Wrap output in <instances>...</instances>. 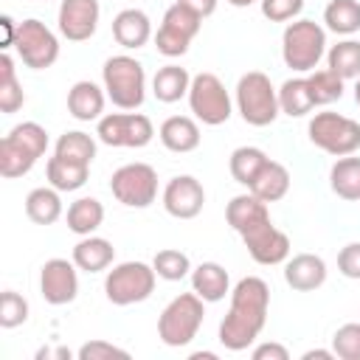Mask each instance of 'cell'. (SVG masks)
Returning <instances> with one entry per match:
<instances>
[{
    "instance_id": "45",
    "label": "cell",
    "mask_w": 360,
    "mask_h": 360,
    "mask_svg": "<svg viewBox=\"0 0 360 360\" xmlns=\"http://www.w3.org/2000/svg\"><path fill=\"white\" fill-rule=\"evenodd\" d=\"M250 357H253V360H290V352H287V346L270 340V343H259V346L250 352Z\"/></svg>"
},
{
    "instance_id": "20",
    "label": "cell",
    "mask_w": 360,
    "mask_h": 360,
    "mask_svg": "<svg viewBox=\"0 0 360 360\" xmlns=\"http://www.w3.org/2000/svg\"><path fill=\"white\" fill-rule=\"evenodd\" d=\"M191 290L205 304H217L231 295V276L219 262H200L197 267H191Z\"/></svg>"
},
{
    "instance_id": "25",
    "label": "cell",
    "mask_w": 360,
    "mask_h": 360,
    "mask_svg": "<svg viewBox=\"0 0 360 360\" xmlns=\"http://www.w3.org/2000/svg\"><path fill=\"white\" fill-rule=\"evenodd\" d=\"M188 87H191V73L180 65H163L152 76V93L163 104L180 101L183 96H188Z\"/></svg>"
},
{
    "instance_id": "34",
    "label": "cell",
    "mask_w": 360,
    "mask_h": 360,
    "mask_svg": "<svg viewBox=\"0 0 360 360\" xmlns=\"http://www.w3.org/2000/svg\"><path fill=\"white\" fill-rule=\"evenodd\" d=\"M53 155L65 158V160H73V163H84L90 166L93 158H96V138L82 132V129H68L56 138V146H53Z\"/></svg>"
},
{
    "instance_id": "41",
    "label": "cell",
    "mask_w": 360,
    "mask_h": 360,
    "mask_svg": "<svg viewBox=\"0 0 360 360\" xmlns=\"http://www.w3.org/2000/svg\"><path fill=\"white\" fill-rule=\"evenodd\" d=\"M332 352L340 360H360V323H343L332 335Z\"/></svg>"
},
{
    "instance_id": "19",
    "label": "cell",
    "mask_w": 360,
    "mask_h": 360,
    "mask_svg": "<svg viewBox=\"0 0 360 360\" xmlns=\"http://www.w3.org/2000/svg\"><path fill=\"white\" fill-rule=\"evenodd\" d=\"M104 104H107L104 87H98L90 79H82L68 90V112L76 121H98L104 115Z\"/></svg>"
},
{
    "instance_id": "27",
    "label": "cell",
    "mask_w": 360,
    "mask_h": 360,
    "mask_svg": "<svg viewBox=\"0 0 360 360\" xmlns=\"http://www.w3.org/2000/svg\"><path fill=\"white\" fill-rule=\"evenodd\" d=\"M65 219H68V231H73L76 236H90L104 222V205L96 197H79L68 205Z\"/></svg>"
},
{
    "instance_id": "17",
    "label": "cell",
    "mask_w": 360,
    "mask_h": 360,
    "mask_svg": "<svg viewBox=\"0 0 360 360\" xmlns=\"http://www.w3.org/2000/svg\"><path fill=\"white\" fill-rule=\"evenodd\" d=\"M326 262L318 253H295L284 262V281L295 292H312L326 281Z\"/></svg>"
},
{
    "instance_id": "12",
    "label": "cell",
    "mask_w": 360,
    "mask_h": 360,
    "mask_svg": "<svg viewBox=\"0 0 360 360\" xmlns=\"http://www.w3.org/2000/svg\"><path fill=\"white\" fill-rule=\"evenodd\" d=\"M96 135L101 143L115 149H141L155 138V127L143 112H107L98 118Z\"/></svg>"
},
{
    "instance_id": "24",
    "label": "cell",
    "mask_w": 360,
    "mask_h": 360,
    "mask_svg": "<svg viewBox=\"0 0 360 360\" xmlns=\"http://www.w3.org/2000/svg\"><path fill=\"white\" fill-rule=\"evenodd\" d=\"M225 219L236 233H245L248 228L259 225L262 219H270V211H267V202H262L256 194L248 191V194L231 197V202L225 208Z\"/></svg>"
},
{
    "instance_id": "37",
    "label": "cell",
    "mask_w": 360,
    "mask_h": 360,
    "mask_svg": "<svg viewBox=\"0 0 360 360\" xmlns=\"http://www.w3.org/2000/svg\"><path fill=\"white\" fill-rule=\"evenodd\" d=\"M307 84H309V93H312V101L315 107H326L332 101H340L343 98V79L338 73H332L329 68H315L312 73H307Z\"/></svg>"
},
{
    "instance_id": "43",
    "label": "cell",
    "mask_w": 360,
    "mask_h": 360,
    "mask_svg": "<svg viewBox=\"0 0 360 360\" xmlns=\"http://www.w3.org/2000/svg\"><path fill=\"white\" fill-rule=\"evenodd\" d=\"M76 357H79V360H110V357H124V360H127L129 352L121 349V346H115V343H110V340L96 338V340L82 343L79 352H76Z\"/></svg>"
},
{
    "instance_id": "33",
    "label": "cell",
    "mask_w": 360,
    "mask_h": 360,
    "mask_svg": "<svg viewBox=\"0 0 360 360\" xmlns=\"http://www.w3.org/2000/svg\"><path fill=\"white\" fill-rule=\"evenodd\" d=\"M22 104H25V93H22L20 79H17L14 59L3 51V53H0V112H3V115H11V112H17Z\"/></svg>"
},
{
    "instance_id": "51",
    "label": "cell",
    "mask_w": 360,
    "mask_h": 360,
    "mask_svg": "<svg viewBox=\"0 0 360 360\" xmlns=\"http://www.w3.org/2000/svg\"><path fill=\"white\" fill-rule=\"evenodd\" d=\"M45 3H48V0H45Z\"/></svg>"
},
{
    "instance_id": "15",
    "label": "cell",
    "mask_w": 360,
    "mask_h": 360,
    "mask_svg": "<svg viewBox=\"0 0 360 360\" xmlns=\"http://www.w3.org/2000/svg\"><path fill=\"white\" fill-rule=\"evenodd\" d=\"M163 208L174 219H194L205 205V188L194 174H174L163 186Z\"/></svg>"
},
{
    "instance_id": "28",
    "label": "cell",
    "mask_w": 360,
    "mask_h": 360,
    "mask_svg": "<svg viewBox=\"0 0 360 360\" xmlns=\"http://www.w3.org/2000/svg\"><path fill=\"white\" fill-rule=\"evenodd\" d=\"M329 188L340 197V200H360V158L354 155H343L332 163L329 169Z\"/></svg>"
},
{
    "instance_id": "2",
    "label": "cell",
    "mask_w": 360,
    "mask_h": 360,
    "mask_svg": "<svg viewBox=\"0 0 360 360\" xmlns=\"http://www.w3.org/2000/svg\"><path fill=\"white\" fill-rule=\"evenodd\" d=\"M101 87L118 110H138L146 98V70L129 53H115L101 68Z\"/></svg>"
},
{
    "instance_id": "39",
    "label": "cell",
    "mask_w": 360,
    "mask_h": 360,
    "mask_svg": "<svg viewBox=\"0 0 360 360\" xmlns=\"http://www.w3.org/2000/svg\"><path fill=\"white\" fill-rule=\"evenodd\" d=\"M8 138H14L20 146H25L28 152H34L37 158H42L48 152V132L42 124L37 121H22V124H14L8 129Z\"/></svg>"
},
{
    "instance_id": "48",
    "label": "cell",
    "mask_w": 360,
    "mask_h": 360,
    "mask_svg": "<svg viewBox=\"0 0 360 360\" xmlns=\"http://www.w3.org/2000/svg\"><path fill=\"white\" fill-rule=\"evenodd\" d=\"M188 357H191V360H217V354H214V352H191Z\"/></svg>"
},
{
    "instance_id": "46",
    "label": "cell",
    "mask_w": 360,
    "mask_h": 360,
    "mask_svg": "<svg viewBox=\"0 0 360 360\" xmlns=\"http://www.w3.org/2000/svg\"><path fill=\"white\" fill-rule=\"evenodd\" d=\"M177 3H183L186 8H191L197 17H211L214 11H217V0H177Z\"/></svg>"
},
{
    "instance_id": "31",
    "label": "cell",
    "mask_w": 360,
    "mask_h": 360,
    "mask_svg": "<svg viewBox=\"0 0 360 360\" xmlns=\"http://www.w3.org/2000/svg\"><path fill=\"white\" fill-rule=\"evenodd\" d=\"M278 107L290 118H304L307 112L315 110V101H312L309 84H307V76H292V79H287L278 87Z\"/></svg>"
},
{
    "instance_id": "13",
    "label": "cell",
    "mask_w": 360,
    "mask_h": 360,
    "mask_svg": "<svg viewBox=\"0 0 360 360\" xmlns=\"http://www.w3.org/2000/svg\"><path fill=\"white\" fill-rule=\"evenodd\" d=\"M250 259L256 264H264V267H273V264H284L290 259V236L284 231H278L270 219H262L259 225L248 228L245 233H239Z\"/></svg>"
},
{
    "instance_id": "49",
    "label": "cell",
    "mask_w": 360,
    "mask_h": 360,
    "mask_svg": "<svg viewBox=\"0 0 360 360\" xmlns=\"http://www.w3.org/2000/svg\"><path fill=\"white\" fill-rule=\"evenodd\" d=\"M225 3H231L233 8H248V6H253L256 0H225Z\"/></svg>"
},
{
    "instance_id": "22",
    "label": "cell",
    "mask_w": 360,
    "mask_h": 360,
    "mask_svg": "<svg viewBox=\"0 0 360 360\" xmlns=\"http://www.w3.org/2000/svg\"><path fill=\"white\" fill-rule=\"evenodd\" d=\"M70 259L76 262L79 270L84 273H101L107 267H112V259H115V248L110 239L104 236H82L76 245H73V253Z\"/></svg>"
},
{
    "instance_id": "18",
    "label": "cell",
    "mask_w": 360,
    "mask_h": 360,
    "mask_svg": "<svg viewBox=\"0 0 360 360\" xmlns=\"http://www.w3.org/2000/svg\"><path fill=\"white\" fill-rule=\"evenodd\" d=\"M112 37L121 48L138 51L152 39V20L143 8H121L112 17Z\"/></svg>"
},
{
    "instance_id": "40",
    "label": "cell",
    "mask_w": 360,
    "mask_h": 360,
    "mask_svg": "<svg viewBox=\"0 0 360 360\" xmlns=\"http://www.w3.org/2000/svg\"><path fill=\"white\" fill-rule=\"evenodd\" d=\"M25 321H28V301L14 290H3V295H0V326L14 329V326H22Z\"/></svg>"
},
{
    "instance_id": "44",
    "label": "cell",
    "mask_w": 360,
    "mask_h": 360,
    "mask_svg": "<svg viewBox=\"0 0 360 360\" xmlns=\"http://www.w3.org/2000/svg\"><path fill=\"white\" fill-rule=\"evenodd\" d=\"M338 270H340V276H346L352 281H360V242H349V245L340 248Z\"/></svg>"
},
{
    "instance_id": "26",
    "label": "cell",
    "mask_w": 360,
    "mask_h": 360,
    "mask_svg": "<svg viewBox=\"0 0 360 360\" xmlns=\"http://www.w3.org/2000/svg\"><path fill=\"white\" fill-rule=\"evenodd\" d=\"M62 191L53 188V186H39V188H31L28 197H25V217L37 225H53L59 217H62Z\"/></svg>"
},
{
    "instance_id": "30",
    "label": "cell",
    "mask_w": 360,
    "mask_h": 360,
    "mask_svg": "<svg viewBox=\"0 0 360 360\" xmlns=\"http://www.w3.org/2000/svg\"><path fill=\"white\" fill-rule=\"evenodd\" d=\"M323 28L338 37H354L360 31V3L357 0H329L323 8Z\"/></svg>"
},
{
    "instance_id": "14",
    "label": "cell",
    "mask_w": 360,
    "mask_h": 360,
    "mask_svg": "<svg viewBox=\"0 0 360 360\" xmlns=\"http://www.w3.org/2000/svg\"><path fill=\"white\" fill-rule=\"evenodd\" d=\"M39 292L51 307H65L79 295V267L70 259H48L39 270Z\"/></svg>"
},
{
    "instance_id": "42",
    "label": "cell",
    "mask_w": 360,
    "mask_h": 360,
    "mask_svg": "<svg viewBox=\"0 0 360 360\" xmlns=\"http://www.w3.org/2000/svg\"><path fill=\"white\" fill-rule=\"evenodd\" d=\"M259 6L270 22H292L304 11V0H259Z\"/></svg>"
},
{
    "instance_id": "8",
    "label": "cell",
    "mask_w": 360,
    "mask_h": 360,
    "mask_svg": "<svg viewBox=\"0 0 360 360\" xmlns=\"http://www.w3.org/2000/svg\"><path fill=\"white\" fill-rule=\"evenodd\" d=\"M188 107L194 112L197 121H202L205 127H219L233 115V101L231 93L225 90L222 79L217 73H197L191 76V87H188Z\"/></svg>"
},
{
    "instance_id": "38",
    "label": "cell",
    "mask_w": 360,
    "mask_h": 360,
    "mask_svg": "<svg viewBox=\"0 0 360 360\" xmlns=\"http://www.w3.org/2000/svg\"><path fill=\"white\" fill-rule=\"evenodd\" d=\"M152 267H155L158 278H163V281H183L186 276H191V259L174 248L158 250L152 259Z\"/></svg>"
},
{
    "instance_id": "36",
    "label": "cell",
    "mask_w": 360,
    "mask_h": 360,
    "mask_svg": "<svg viewBox=\"0 0 360 360\" xmlns=\"http://www.w3.org/2000/svg\"><path fill=\"white\" fill-rule=\"evenodd\" d=\"M270 158L259 149V146H236L228 158V169H231V177L239 183V186H250L253 177L262 172V166L267 163Z\"/></svg>"
},
{
    "instance_id": "16",
    "label": "cell",
    "mask_w": 360,
    "mask_h": 360,
    "mask_svg": "<svg viewBox=\"0 0 360 360\" xmlns=\"http://www.w3.org/2000/svg\"><path fill=\"white\" fill-rule=\"evenodd\" d=\"M101 20L98 0H59L56 25L68 42H84L96 34Z\"/></svg>"
},
{
    "instance_id": "32",
    "label": "cell",
    "mask_w": 360,
    "mask_h": 360,
    "mask_svg": "<svg viewBox=\"0 0 360 360\" xmlns=\"http://www.w3.org/2000/svg\"><path fill=\"white\" fill-rule=\"evenodd\" d=\"M326 68L338 73L343 82L357 79L360 76V39L346 37L338 45L326 48Z\"/></svg>"
},
{
    "instance_id": "23",
    "label": "cell",
    "mask_w": 360,
    "mask_h": 360,
    "mask_svg": "<svg viewBox=\"0 0 360 360\" xmlns=\"http://www.w3.org/2000/svg\"><path fill=\"white\" fill-rule=\"evenodd\" d=\"M248 191L256 194L262 202H278L290 191V172H287V166L278 163V160H267L262 166V172L253 177V183L248 186Z\"/></svg>"
},
{
    "instance_id": "11",
    "label": "cell",
    "mask_w": 360,
    "mask_h": 360,
    "mask_svg": "<svg viewBox=\"0 0 360 360\" xmlns=\"http://www.w3.org/2000/svg\"><path fill=\"white\" fill-rule=\"evenodd\" d=\"M202 28V17H197L191 8H186L183 3H172L163 14V22L158 28V34L152 37L155 39V48L158 53L169 56V59H177L188 51V45L194 42V37L200 34Z\"/></svg>"
},
{
    "instance_id": "4",
    "label": "cell",
    "mask_w": 360,
    "mask_h": 360,
    "mask_svg": "<svg viewBox=\"0 0 360 360\" xmlns=\"http://www.w3.org/2000/svg\"><path fill=\"white\" fill-rule=\"evenodd\" d=\"M236 112L250 127H270L278 115V90L262 70H248L236 82Z\"/></svg>"
},
{
    "instance_id": "21",
    "label": "cell",
    "mask_w": 360,
    "mask_h": 360,
    "mask_svg": "<svg viewBox=\"0 0 360 360\" xmlns=\"http://www.w3.org/2000/svg\"><path fill=\"white\" fill-rule=\"evenodd\" d=\"M158 138L160 143L169 149V152H177V155H186V152H194L200 146V127L194 118L188 115H169L160 129H158Z\"/></svg>"
},
{
    "instance_id": "3",
    "label": "cell",
    "mask_w": 360,
    "mask_h": 360,
    "mask_svg": "<svg viewBox=\"0 0 360 360\" xmlns=\"http://www.w3.org/2000/svg\"><path fill=\"white\" fill-rule=\"evenodd\" d=\"M326 56V28L315 20L298 17L281 34V59L295 73H312Z\"/></svg>"
},
{
    "instance_id": "5",
    "label": "cell",
    "mask_w": 360,
    "mask_h": 360,
    "mask_svg": "<svg viewBox=\"0 0 360 360\" xmlns=\"http://www.w3.org/2000/svg\"><path fill=\"white\" fill-rule=\"evenodd\" d=\"M202 318H205V301L194 290L180 292L163 307V312L158 318V338L172 349L188 346L197 338Z\"/></svg>"
},
{
    "instance_id": "50",
    "label": "cell",
    "mask_w": 360,
    "mask_h": 360,
    "mask_svg": "<svg viewBox=\"0 0 360 360\" xmlns=\"http://www.w3.org/2000/svg\"><path fill=\"white\" fill-rule=\"evenodd\" d=\"M354 101H357V107H360V76L354 79Z\"/></svg>"
},
{
    "instance_id": "35",
    "label": "cell",
    "mask_w": 360,
    "mask_h": 360,
    "mask_svg": "<svg viewBox=\"0 0 360 360\" xmlns=\"http://www.w3.org/2000/svg\"><path fill=\"white\" fill-rule=\"evenodd\" d=\"M37 155L34 152H28L25 146H20L14 138H3L0 141V174L6 177V180H14V177H22V174H28L34 166H37Z\"/></svg>"
},
{
    "instance_id": "1",
    "label": "cell",
    "mask_w": 360,
    "mask_h": 360,
    "mask_svg": "<svg viewBox=\"0 0 360 360\" xmlns=\"http://www.w3.org/2000/svg\"><path fill=\"white\" fill-rule=\"evenodd\" d=\"M270 287L259 276H245L231 287L228 315L219 321V343L228 352H245L256 343L267 323Z\"/></svg>"
},
{
    "instance_id": "7",
    "label": "cell",
    "mask_w": 360,
    "mask_h": 360,
    "mask_svg": "<svg viewBox=\"0 0 360 360\" xmlns=\"http://www.w3.org/2000/svg\"><path fill=\"white\" fill-rule=\"evenodd\" d=\"M307 135H309L312 146H318L321 152H326L332 158L354 155L360 149V124L354 118L332 112V110L315 112L307 124Z\"/></svg>"
},
{
    "instance_id": "6",
    "label": "cell",
    "mask_w": 360,
    "mask_h": 360,
    "mask_svg": "<svg viewBox=\"0 0 360 360\" xmlns=\"http://www.w3.org/2000/svg\"><path fill=\"white\" fill-rule=\"evenodd\" d=\"M155 281H158V273L152 264L121 262V264H112V270H107L104 295L115 307H132V304L146 301L155 292Z\"/></svg>"
},
{
    "instance_id": "47",
    "label": "cell",
    "mask_w": 360,
    "mask_h": 360,
    "mask_svg": "<svg viewBox=\"0 0 360 360\" xmlns=\"http://www.w3.org/2000/svg\"><path fill=\"white\" fill-rule=\"evenodd\" d=\"M332 357H335L332 349H309L301 354V360H332Z\"/></svg>"
},
{
    "instance_id": "9",
    "label": "cell",
    "mask_w": 360,
    "mask_h": 360,
    "mask_svg": "<svg viewBox=\"0 0 360 360\" xmlns=\"http://www.w3.org/2000/svg\"><path fill=\"white\" fill-rule=\"evenodd\" d=\"M20 62L31 70H45L59 59V37L37 17L17 22V37L11 45Z\"/></svg>"
},
{
    "instance_id": "29",
    "label": "cell",
    "mask_w": 360,
    "mask_h": 360,
    "mask_svg": "<svg viewBox=\"0 0 360 360\" xmlns=\"http://www.w3.org/2000/svg\"><path fill=\"white\" fill-rule=\"evenodd\" d=\"M45 177H48V186H53L59 191H79L90 177V166L53 155L45 163Z\"/></svg>"
},
{
    "instance_id": "10",
    "label": "cell",
    "mask_w": 360,
    "mask_h": 360,
    "mask_svg": "<svg viewBox=\"0 0 360 360\" xmlns=\"http://www.w3.org/2000/svg\"><path fill=\"white\" fill-rule=\"evenodd\" d=\"M110 191L127 208H149L158 200V172L149 163H124L112 172Z\"/></svg>"
}]
</instances>
